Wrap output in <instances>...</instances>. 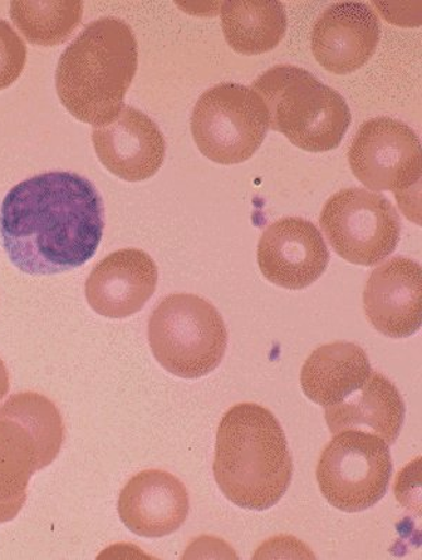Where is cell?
Here are the masks:
<instances>
[{"mask_svg": "<svg viewBox=\"0 0 422 560\" xmlns=\"http://www.w3.org/2000/svg\"><path fill=\"white\" fill-rule=\"evenodd\" d=\"M213 471L220 490L238 508L263 511L281 501L292 483L293 460L271 410L242 402L225 412Z\"/></svg>", "mask_w": 422, "mask_h": 560, "instance_id": "obj_2", "label": "cell"}, {"mask_svg": "<svg viewBox=\"0 0 422 560\" xmlns=\"http://www.w3.org/2000/svg\"><path fill=\"white\" fill-rule=\"evenodd\" d=\"M392 475L390 445L370 431L333 434L317 466V481L328 503L360 513L385 498Z\"/></svg>", "mask_w": 422, "mask_h": 560, "instance_id": "obj_7", "label": "cell"}, {"mask_svg": "<svg viewBox=\"0 0 422 560\" xmlns=\"http://www.w3.org/2000/svg\"><path fill=\"white\" fill-rule=\"evenodd\" d=\"M320 225L328 243L348 262L373 267L389 258L399 245L400 215L386 196L350 188L324 205Z\"/></svg>", "mask_w": 422, "mask_h": 560, "instance_id": "obj_8", "label": "cell"}, {"mask_svg": "<svg viewBox=\"0 0 422 560\" xmlns=\"http://www.w3.org/2000/svg\"><path fill=\"white\" fill-rule=\"evenodd\" d=\"M92 140L103 166L122 180L150 179L164 164V136L149 116L134 107L125 105L109 125L95 127Z\"/></svg>", "mask_w": 422, "mask_h": 560, "instance_id": "obj_13", "label": "cell"}, {"mask_svg": "<svg viewBox=\"0 0 422 560\" xmlns=\"http://www.w3.org/2000/svg\"><path fill=\"white\" fill-rule=\"evenodd\" d=\"M149 341L155 360L172 375L199 380L222 363L228 332L213 304L196 294L176 293L152 312Z\"/></svg>", "mask_w": 422, "mask_h": 560, "instance_id": "obj_5", "label": "cell"}, {"mask_svg": "<svg viewBox=\"0 0 422 560\" xmlns=\"http://www.w3.org/2000/svg\"><path fill=\"white\" fill-rule=\"evenodd\" d=\"M258 265L265 278L279 288L302 291L321 278L330 250L320 230L302 218L274 221L258 244Z\"/></svg>", "mask_w": 422, "mask_h": 560, "instance_id": "obj_10", "label": "cell"}, {"mask_svg": "<svg viewBox=\"0 0 422 560\" xmlns=\"http://www.w3.org/2000/svg\"><path fill=\"white\" fill-rule=\"evenodd\" d=\"M83 16V2L80 0H14L11 3V18L14 26L28 43L38 47L60 46L80 26Z\"/></svg>", "mask_w": 422, "mask_h": 560, "instance_id": "obj_20", "label": "cell"}, {"mask_svg": "<svg viewBox=\"0 0 422 560\" xmlns=\"http://www.w3.org/2000/svg\"><path fill=\"white\" fill-rule=\"evenodd\" d=\"M191 135L201 154L222 165L242 164L262 145L269 117L261 97L239 83H220L196 102Z\"/></svg>", "mask_w": 422, "mask_h": 560, "instance_id": "obj_6", "label": "cell"}, {"mask_svg": "<svg viewBox=\"0 0 422 560\" xmlns=\"http://www.w3.org/2000/svg\"><path fill=\"white\" fill-rule=\"evenodd\" d=\"M27 62V47L11 24L0 21V91L12 86Z\"/></svg>", "mask_w": 422, "mask_h": 560, "instance_id": "obj_21", "label": "cell"}, {"mask_svg": "<svg viewBox=\"0 0 422 560\" xmlns=\"http://www.w3.org/2000/svg\"><path fill=\"white\" fill-rule=\"evenodd\" d=\"M406 405L397 387L372 372L370 380L340 405L326 407V421L331 434L366 429L395 444L405 424ZM365 430V431H366Z\"/></svg>", "mask_w": 422, "mask_h": 560, "instance_id": "obj_17", "label": "cell"}, {"mask_svg": "<svg viewBox=\"0 0 422 560\" xmlns=\"http://www.w3.org/2000/svg\"><path fill=\"white\" fill-rule=\"evenodd\" d=\"M367 322L390 338L411 337L422 324V269L415 260L396 257L371 273L363 291Z\"/></svg>", "mask_w": 422, "mask_h": 560, "instance_id": "obj_12", "label": "cell"}, {"mask_svg": "<svg viewBox=\"0 0 422 560\" xmlns=\"http://www.w3.org/2000/svg\"><path fill=\"white\" fill-rule=\"evenodd\" d=\"M380 32L379 18L370 4L333 3L314 24L312 50L324 70L348 75L370 62Z\"/></svg>", "mask_w": 422, "mask_h": 560, "instance_id": "obj_11", "label": "cell"}, {"mask_svg": "<svg viewBox=\"0 0 422 560\" xmlns=\"http://www.w3.org/2000/svg\"><path fill=\"white\" fill-rule=\"evenodd\" d=\"M57 456L8 402L0 407V524L17 517L26 504L32 476Z\"/></svg>", "mask_w": 422, "mask_h": 560, "instance_id": "obj_16", "label": "cell"}, {"mask_svg": "<svg viewBox=\"0 0 422 560\" xmlns=\"http://www.w3.org/2000/svg\"><path fill=\"white\" fill-rule=\"evenodd\" d=\"M105 231V205L90 179L52 171L21 182L0 209L9 259L28 275H58L93 258Z\"/></svg>", "mask_w": 422, "mask_h": 560, "instance_id": "obj_1", "label": "cell"}, {"mask_svg": "<svg viewBox=\"0 0 422 560\" xmlns=\"http://www.w3.org/2000/svg\"><path fill=\"white\" fill-rule=\"evenodd\" d=\"M9 387H11V380H9L8 368L4 365V362L0 360V401L8 395Z\"/></svg>", "mask_w": 422, "mask_h": 560, "instance_id": "obj_22", "label": "cell"}, {"mask_svg": "<svg viewBox=\"0 0 422 560\" xmlns=\"http://www.w3.org/2000/svg\"><path fill=\"white\" fill-rule=\"evenodd\" d=\"M222 27L228 46L243 56L272 51L288 31V16L278 0H234L222 3Z\"/></svg>", "mask_w": 422, "mask_h": 560, "instance_id": "obj_19", "label": "cell"}, {"mask_svg": "<svg viewBox=\"0 0 422 560\" xmlns=\"http://www.w3.org/2000/svg\"><path fill=\"white\" fill-rule=\"evenodd\" d=\"M348 162L367 189L399 194L420 184L421 142L406 122L376 117L363 122L353 137Z\"/></svg>", "mask_w": 422, "mask_h": 560, "instance_id": "obj_9", "label": "cell"}, {"mask_svg": "<svg viewBox=\"0 0 422 560\" xmlns=\"http://www.w3.org/2000/svg\"><path fill=\"white\" fill-rule=\"evenodd\" d=\"M370 358L356 343L337 341L317 348L304 362L301 383L304 395L316 405H340L372 375Z\"/></svg>", "mask_w": 422, "mask_h": 560, "instance_id": "obj_18", "label": "cell"}, {"mask_svg": "<svg viewBox=\"0 0 422 560\" xmlns=\"http://www.w3.org/2000/svg\"><path fill=\"white\" fill-rule=\"evenodd\" d=\"M251 90L267 107L269 127L298 149L336 150L350 129L347 101L303 68L273 67L254 81Z\"/></svg>", "mask_w": 422, "mask_h": 560, "instance_id": "obj_4", "label": "cell"}, {"mask_svg": "<svg viewBox=\"0 0 422 560\" xmlns=\"http://www.w3.org/2000/svg\"><path fill=\"white\" fill-rule=\"evenodd\" d=\"M137 67L139 44L129 24L99 19L62 52L56 71L58 97L75 119L109 125L125 107Z\"/></svg>", "mask_w": 422, "mask_h": 560, "instance_id": "obj_3", "label": "cell"}, {"mask_svg": "<svg viewBox=\"0 0 422 560\" xmlns=\"http://www.w3.org/2000/svg\"><path fill=\"white\" fill-rule=\"evenodd\" d=\"M159 267L145 250L119 249L92 269L85 284L87 303L97 314L127 318L144 308L156 291Z\"/></svg>", "mask_w": 422, "mask_h": 560, "instance_id": "obj_14", "label": "cell"}, {"mask_svg": "<svg viewBox=\"0 0 422 560\" xmlns=\"http://www.w3.org/2000/svg\"><path fill=\"white\" fill-rule=\"evenodd\" d=\"M189 508L185 485L169 471L155 469L132 476L117 504L122 524L142 538L174 534L188 518Z\"/></svg>", "mask_w": 422, "mask_h": 560, "instance_id": "obj_15", "label": "cell"}]
</instances>
